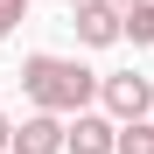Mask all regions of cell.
<instances>
[{
	"label": "cell",
	"instance_id": "obj_4",
	"mask_svg": "<svg viewBox=\"0 0 154 154\" xmlns=\"http://www.w3.org/2000/svg\"><path fill=\"white\" fill-rule=\"evenodd\" d=\"M70 28L84 49H112L119 42V0H70Z\"/></svg>",
	"mask_w": 154,
	"mask_h": 154
},
{
	"label": "cell",
	"instance_id": "obj_6",
	"mask_svg": "<svg viewBox=\"0 0 154 154\" xmlns=\"http://www.w3.org/2000/svg\"><path fill=\"white\" fill-rule=\"evenodd\" d=\"M119 42L154 49V0H133V7H119Z\"/></svg>",
	"mask_w": 154,
	"mask_h": 154
},
{
	"label": "cell",
	"instance_id": "obj_3",
	"mask_svg": "<svg viewBox=\"0 0 154 154\" xmlns=\"http://www.w3.org/2000/svg\"><path fill=\"white\" fill-rule=\"evenodd\" d=\"M112 133H119V119L112 112H63V154H112Z\"/></svg>",
	"mask_w": 154,
	"mask_h": 154
},
{
	"label": "cell",
	"instance_id": "obj_5",
	"mask_svg": "<svg viewBox=\"0 0 154 154\" xmlns=\"http://www.w3.org/2000/svg\"><path fill=\"white\" fill-rule=\"evenodd\" d=\"M7 154H63V112H49V105H35L28 119L14 126V140H7Z\"/></svg>",
	"mask_w": 154,
	"mask_h": 154
},
{
	"label": "cell",
	"instance_id": "obj_7",
	"mask_svg": "<svg viewBox=\"0 0 154 154\" xmlns=\"http://www.w3.org/2000/svg\"><path fill=\"white\" fill-rule=\"evenodd\" d=\"M112 154H154V119H119V133H112Z\"/></svg>",
	"mask_w": 154,
	"mask_h": 154
},
{
	"label": "cell",
	"instance_id": "obj_2",
	"mask_svg": "<svg viewBox=\"0 0 154 154\" xmlns=\"http://www.w3.org/2000/svg\"><path fill=\"white\" fill-rule=\"evenodd\" d=\"M98 98H105L112 119H140V112H154V77H140V70H112V77H98Z\"/></svg>",
	"mask_w": 154,
	"mask_h": 154
},
{
	"label": "cell",
	"instance_id": "obj_8",
	"mask_svg": "<svg viewBox=\"0 0 154 154\" xmlns=\"http://www.w3.org/2000/svg\"><path fill=\"white\" fill-rule=\"evenodd\" d=\"M21 21H28V0H0V42H7Z\"/></svg>",
	"mask_w": 154,
	"mask_h": 154
},
{
	"label": "cell",
	"instance_id": "obj_1",
	"mask_svg": "<svg viewBox=\"0 0 154 154\" xmlns=\"http://www.w3.org/2000/svg\"><path fill=\"white\" fill-rule=\"evenodd\" d=\"M21 91L28 105H49V112H84L98 98V70H84L77 56H21Z\"/></svg>",
	"mask_w": 154,
	"mask_h": 154
},
{
	"label": "cell",
	"instance_id": "obj_11",
	"mask_svg": "<svg viewBox=\"0 0 154 154\" xmlns=\"http://www.w3.org/2000/svg\"><path fill=\"white\" fill-rule=\"evenodd\" d=\"M63 7H70V0H63Z\"/></svg>",
	"mask_w": 154,
	"mask_h": 154
},
{
	"label": "cell",
	"instance_id": "obj_9",
	"mask_svg": "<svg viewBox=\"0 0 154 154\" xmlns=\"http://www.w3.org/2000/svg\"><path fill=\"white\" fill-rule=\"evenodd\" d=\"M7 140H14V119H7V112H0V154H7Z\"/></svg>",
	"mask_w": 154,
	"mask_h": 154
},
{
	"label": "cell",
	"instance_id": "obj_10",
	"mask_svg": "<svg viewBox=\"0 0 154 154\" xmlns=\"http://www.w3.org/2000/svg\"><path fill=\"white\" fill-rule=\"evenodd\" d=\"M119 7H133V0H119Z\"/></svg>",
	"mask_w": 154,
	"mask_h": 154
}]
</instances>
